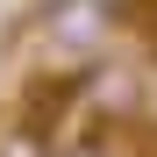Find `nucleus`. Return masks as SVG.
<instances>
[{
  "label": "nucleus",
  "mask_w": 157,
  "mask_h": 157,
  "mask_svg": "<svg viewBox=\"0 0 157 157\" xmlns=\"http://www.w3.org/2000/svg\"><path fill=\"white\" fill-rule=\"evenodd\" d=\"M43 36H57V43H93V36H100V0H50Z\"/></svg>",
  "instance_id": "obj_1"
}]
</instances>
